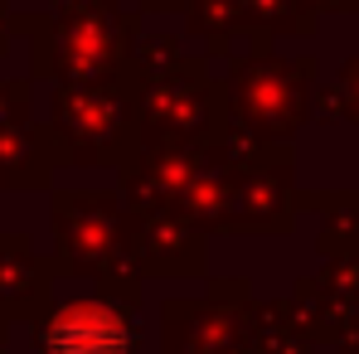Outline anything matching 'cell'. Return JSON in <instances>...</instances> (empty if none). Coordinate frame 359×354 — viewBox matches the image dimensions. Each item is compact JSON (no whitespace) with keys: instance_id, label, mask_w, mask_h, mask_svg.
<instances>
[{"instance_id":"obj_1","label":"cell","mask_w":359,"mask_h":354,"mask_svg":"<svg viewBox=\"0 0 359 354\" xmlns=\"http://www.w3.org/2000/svg\"><path fill=\"white\" fill-rule=\"evenodd\" d=\"M54 354H117L121 350V330L112 315L102 311H68L59 325H54Z\"/></svg>"}]
</instances>
